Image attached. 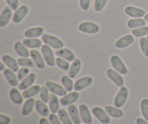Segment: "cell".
Listing matches in <instances>:
<instances>
[{"label": "cell", "mask_w": 148, "mask_h": 124, "mask_svg": "<svg viewBox=\"0 0 148 124\" xmlns=\"http://www.w3.org/2000/svg\"><path fill=\"white\" fill-rule=\"evenodd\" d=\"M42 41L44 42L45 44H47L50 47L56 49H62L64 46V44L60 39L47 33H44L42 36Z\"/></svg>", "instance_id": "6da1fadb"}, {"label": "cell", "mask_w": 148, "mask_h": 124, "mask_svg": "<svg viewBox=\"0 0 148 124\" xmlns=\"http://www.w3.org/2000/svg\"><path fill=\"white\" fill-rule=\"evenodd\" d=\"M111 63L114 69L121 75H126L128 73L129 71L127 66L118 55H114L111 57Z\"/></svg>", "instance_id": "7a4b0ae2"}, {"label": "cell", "mask_w": 148, "mask_h": 124, "mask_svg": "<svg viewBox=\"0 0 148 124\" xmlns=\"http://www.w3.org/2000/svg\"><path fill=\"white\" fill-rule=\"evenodd\" d=\"M128 95L129 91L127 87H121L120 88L119 91L117 93L116 96L115 97V99H114V106L116 107H119V108L123 107L124 105V104L126 103V102H127V98H128Z\"/></svg>", "instance_id": "3957f363"}, {"label": "cell", "mask_w": 148, "mask_h": 124, "mask_svg": "<svg viewBox=\"0 0 148 124\" xmlns=\"http://www.w3.org/2000/svg\"><path fill=\"white\" fill-rule=\"evenodd\" d=\"M78 28L82 33H88V34H95V33H98V31L100 30V27L98 24L90 21L81 23L79 25Z\"/></svg>", "instance_id": "277c9868"}, {"label": "cell", "mask_w": 148, "mask_h": 124, "mask_svg": "<svg viewBox=\"0 0 148 124\" xmlns=\"http://www.w3.org/2000/svg\"><path fill=\"white\" fill-rule=\"evenodd\" d=\"M41 52L45 60V62L48 65L54 66L56 65V59L54 58L51 47L48 46L47 44L43 45L41 46Z\"/></svg>", "instance_id": "5b68a950"}, {"label": "cell", "mask_w": 148, "mask_h": 124, "mask_svg": "<svg viewBox=\"0 0 148 124\" xmlns=\"http://www.w3.org/2000/svg\"><path fill=\"white\" fill-rule=\"evenodd\" d=\"M46 86L51 92L56 94V95L64 97L66 94H67V91L66 90V89L62 87V85H60V84L49 81H46Z\"/></svg>", "instance_id": "8992f818"}, {"label": "cell", "mask_w": 148, "mask_h": 124, "mask_svg": "<svg viewBox=\"0 0 148 124\" xmlns=\"http://www.w3.org/2000/svg\"><path fill=\"white\" fill-rule=\"evenodd\" d=\"M92 113L95 116L97 119L103 124H108L111 121V118L109 117V115L107 113L106 110H104L102 107H95L92 110Z\"/></svg>", "instance_id": "52a82bcc"}, {"label": "cell", "mask_w": 148, "mask_h": 124, "mask_svg": "<svg viewBox=\"0 0 148 124\" xmlns=\"http://www.w3.org/2000/svg\"><path fill=\"white\" fill-rule=\"evenodd\" d=\"M124 12L130 17L132 18H142L145 17L146 15V12L145 10H143L139 7H134V6H127L124 9Z\"/></svg>", "instance_id": "ba28073f"}, {"label": "cell", "mask_w": 148, "mask_h": 124, "mask_svg": "<svg viewBox=\"0 0 148 124\" xmlns=\"http://www.w3.org/2000/svg\"><path fill=\"white\" fill-rule=\"evenodd\" d=\"M29 12L28 6L26 4L20 6L15 12L12 16V21L14 23H20L25 19V17L27 16V13Z\"/></svg>", "instance_id": "9c48e42d"}, {"label": "cell", "mask_w": 148, "mask_h": 124, "mask_svg": "<svg viewBox=\"0 0 148 124\" xmlns=\"http://www.w3.org/2000/svg\"><path fill=\"white\" fill-rule=\"evenodd\" d=\"M106 73L109 79H111L116 85L119 87H123L124 84V78L121 76V73H119L112 68H109V69L107 70Z\"/></svg>", "instance_id": "30bf717a"}, {"label": "cell", "mask_w": 148, "mask_h": 124, "mask_svg": "<svg viewBox=\"0 0 148 124\" xmlns=\"http://www.w3.org/2000/svg\"><path fill=\"white\" fill-rule=\"evenodd\" d=\"M79 98V94L77 91H71L60 99V103L64 106H69L76 103Z\"/></svg>", "instance_id": "8fae6325"}, {"label": "cell", "mask_w": 148, "mask_h": 124, "mask_svg": "<svg viewBox=\"0 0 148 124\" xmlns=\"http://www.w3.org/2000/svg\"><path fill=\"white\" fill-rule=\"evenodd\" d=\"M92 82H93V79H92V77L88 76H84L75 81L74 89L76 91H81V90L90 87L92 84Z\"/></svg>", "instance_id": "7c38bea8"}, {"label": "cell", "mask_w": 148, "mask_h": 124, "mask_svg": "<svg viewBox=\"0 0 148 124\" xmlns=\"http://www.w3.org/2000/svg\"><path fill=\"white\" fill-rule=\"evenodd\" d=\"M12 16V10L10 6H7L2 10L0 15V27L4 28L8 25Z\"/></svg>", "instance_id": "4fadbf2b"}, {"label": "cell", "mask_w": 148, "mask_h": 124, "mask_svg": "<svg viewBox=\"0 0 148 124\" xmlns=\"http://www.w3.org/2000/svg\"><path fill=\"white\" fill-rule=\"evenodd\" d=\"M79 115H80V118L82 121L84 123H92V116H91L90 111L89 108L88 106L85 104H82L79 106Z\"/></svg>", "instance_id": "5bb4252c"}, {"label": "cell", "mask_w": 148, "mask_h": 124, "mask_svg": "<svg viewBox=\"0 0 148 124\" xmlns=\"http://www.w3.org/2000/svg\"><path fill=\"white\" fill-rule=\"evenodd\" d=\"M1 61L8 67V68L12 70L14 72H18L19 67H20V65H19L18 62L14 59V57H12V56L9 55H4L1 57Z\"/></svg>", "instance_id": "9a60e30c"}, {"label": "cell", "mask_w": 148, "mask_h": 124, "mask_svg": "<svg viewBox=\"0 0 148 124\" xmlns=\"http://www.w3.org/2000/svg\"><path fill=\"white\" fill-rule=\"evenodd\" d=\"M36 80V75L35 73H30L19 84L18 89L22 91L30 88Z\"/></svg>", "instance_id": "2e32d148"}, {"label": "cell", "mask_w": 148, "mask_h": 124, "mask_svg": "<svg viewBox=\"0 0 148 124\" xmlns=\"http://www.w3.org/2000/svg\"><path fill=\"white\" fill-rule=\"evenodd\" d=\"M134 37L133 35L127 34L119 39L115 44L116 47L118 49H124L130 46L134 42Z\"/></svg>", "instance_id": "e0dca14e"}, {"label": "cell", "mask_w": 148, "mask_h": 124, "mask_svg": "<svg viewBox=\"0 0 148 124\" xmlns=\"http://www.w3.org/2000/svg\"><path fill=\"white\" fill-rule=\"evenodd\" d=\"M30 57H31L32 60L34 61L35 64L36 66L40 69H43L46 67V62L42 56L41 54L36 49H32L30 51Z\"/></svg>", "instance_id": "ac0fdd59"}, {"label": "cell", "mask_w": 148, "mask_h": 124, "mask_svg": "<svg viewBox=\"0 0 148 124\" xmlns=\"http://www.w3.org/2000/svg\"><path fill=\"white\" fill-rule=\"evenodd\" d=\"M56 55H57V57L63 58L69 62H73L76 59L75 55L73 53V52L66 48H62V49H58L56 52Z\"/></svg>", "instance_id": "d6986e66"}, {"label": "cell", "mask_w": 148, "mask_h": 124, "mask_svg": "<svg viewBox=\"0 0 148 124\" xmlns=\"http://www.w3.org/2000/svg\"><path fill=\"white\" fill-rule=\"evenodd\" d=\"M4 75L6 77V79L7 80L9 84L12 87H15L19 85L18 78L12 70L10 69V68H6L4 71Z\"/></svg>", "instance_id": "ffe728a7"}, {"label": "cell", "mask_w": 148, "mask_h": 124, "mask_svg": "<svg viewBox=\"0 0 148 124\" xmlns=\"http://www.w3.org/2000/svg\"><path fill=\"white\" fill-rule=\"evenodd\" d=\"M68 113H69L71 119H72L74 123H81L82 120H81L80 115H79V109H77L76 105H69L68 107Z\"/></svg>", "instance_id": "44dd1931"}, {"label": "cell", "mask_w": 148, "mask_h": 124, "mask_svg": "<svg viewBox=\"0 0 148 124\" xmlns=\"http://www.w3.org/2000/svg\"><path fill=\"white\" fill-rule=\"evenodd\" d=\"M36 110L38 111V113L42 116L43 117L46 118L48 116H49V111H50V109L49 108L47 105H46V103H45L44 102L42 101L41 100H37L36 101Z\"/></svg>", "instance_id": "7402d4cb"}, {"label": "cell", "mask_w": 148, "mask_h": 124, "mask_svg": "<svg viewBox=\"0 0 148 124\" xmlns=\"http://www.w3.org/2000/svg\"><path fill=\"white\" fill-rule=\"evenodd\" d=\"M36 101L34 98H29L27 99L25 103H24L23 108H22V116H27L30 115L33 111L34 106L36 105Z\"/></svg>", "instance_id": "603a6c76"}, {"label": "cell", "mask_w": 148, "mask_h": 124, "mask_svg": "<svg viewBox=\"0 0 148 124\" xmlns=\"http://www.w3.org/2000/svg\"><path fill=\"white\" fill-rule=\"evenodd\" d=\"M14 50L21 57H28L29 56H30V52H29L27 47L23 44V42L19 41L14 44Z\"/></svg>", "instance_id": "cb8c5ba5"}, {"label": "cell", "mask_w": 148, "mask_h": 124, "mask_svg": "<svg viewBox=\"0 0 148 124\" xmlns=\"http://www.w3.org/2000/svg\"><path fill=\"white\" fill-rule=\"evenodd\" d=\"M81 65H82V63H81L80 60L75 59L73 61L72 65H71L69 71H68V76L71 78H75L78 74V73L79 72V71H80Z\"/></svg>", "instance_id": "d4e9b609"}, {"label": "cell", "mask_w": 148, "mask_h": 124, "mask_svg": "<svg viewBox=\"0 0 148 124\" xmlns=\"http://www.w3.org/2000/svg\"><path fill=\"white\" fill-rule=\"evenodd\" d=\"M23 43L26 47L31 49H37L43 46V42L37 38H27L23 40Z\"/></svg>", "instance_id": "484cf974"}, {"label": "cell", "mask_w": 148, "mask_h": 124, "mask_svg": "<svg viewBox=\"0 0 148 124\" xmlns=\"http://www.w3.org/2000/svg\"><path fill=\"white\" fill-rule=\"evenodd\" d=\"M44 29L42 27H34L29 28L25 32V36L27 38H38L43 35Z\"/></svg>", "instance_id": "4316f807"}, {"label": "cell", "mask_w": 148, "mask_h": 124, "mask_svg": "<svg viewBox=\"0 0 148 124\" xmlns=\"http://www.w3.org/2000/svg\"><path fill=\"white\" fill-rule=\"evenodd\" d=\"M59 103L60 100H59L57 95L53 94H50L49 99V109L52 113H56L59 110Z\"/></svg>", "instance_id": "83f0119b"}, {"label": "cell", "mask_w": 148, "mask_h": 124, "mask_svg": "<svg viewBox=\"0 0 148 124\" xmlns=\"http://www.w3.org/2000/svg\"><path fill=\"white\" fill-rule=\"evenodd\" d=\"M41 89V87L38 85H35L33 87H30V88L24 90L23 92V98L25 99H29L32 98L34 96L37 95L39 94Z\"/></svg>", "instance_id": "f1b7e54d"}, {"label": "cell", "mask_w": 148, "mask_h": 124, "mask_svg": "<svg viewBox=\"0 0 148 124\" xmlns=\"http://www.w3.org/2000/svg\"><path fill=\"white\" fill-rule=\"evenodd\" d=\"M10 97L12 101L16 105H21L23 103V96L17 89L13 88L10 91Z\"/></svg>", "instance_id": "f546056e"}, {"label": "cell", "mask_w": 148, "mask_h": 124, "mask_svg": "<svg viewBox=\"0 0 148 124\" xmlns=\"http://www.w3.org/2000/svg\"><path fill=\"white\" fill-rule=\"evenodd\" d=\"M105 110L107 112L109 116L115 118H121L124 115V112L116 107H112V106H106Z\"/></svg>", "instance_id": "4dcf8cb0"}, {"label": "cell", "mask_w": 148, "mask_h": 124, "mask_svg": "<svg viewBox=\"0 0 148 124\" xmlns=\"http://www.w3.org/2000/svg\"><path fill=\"white\" fill-rule=\"evenodd\" d=\"M147 24V22L145 20V19L143 18H132L130 19L127 23V26L130 28L134 29L137 28L142 27V26H145Z\"/></svg>", "instance_id": "1f68e13d"}, {"label": "cell", "mask_w": 148, "mask_h": 124, "mask_svg": "<svg viewBox=\"0 0 148 124\" xmlns=\"http://www.w3.org/2000/svg\"><path fill=\"white\" fill-rule=\"evenodd\" d=\"M62 81V84L63 87L66 89V90L69 92H71L72 90L74 89V87H75V84L73 83V81L72 78L69 76L64 75L61 78Z\"/></svg>", "instance_id": "d6a6232c"}, {"label": "cell", "mask_w": 148, "mask_h": 124, "mask_svg": "<svg viewBox=\"0 0 148 124\" xmlns=\"http://www.w3.org/2000/svg\"><path fill=\"white\" fill-rule=\"evenodd\" d=\"M58 116L62 124H73V121L71 119L69 114L64 109H59L58 112Z\"/></svg>", "instance_id": "836d02e7"}, {"label": "cell", "mask_w": 148, "mask_h": 124, "mask_svg": "<svg viewBox=\"0 0 148 124\" xmlns=\"http://www.w3.org/2000/svg\"><path fill=\"white\" fill-rule=\"evenodd\" d=\"M132 33L134 36L137 38L143 37V36L148 35V26H145L142 27L137 28L132 30Z\"/></svg>", "instance_id": "e575fe53"}, {"label": "cell", "mask_w": 148, "mask_h": 124, "mask_svg": "<svg viewBox=\"0 0 148 124\" xmlns=\"http://www.w3.org/2000/svg\"><path fill=\"white\" fill-rule=\"evenodd\" d=\"M56 65L59 67L60 69L63 70L64 71H69V68H70L71 65H69V61L63 59V58H61L59 57H58L56 59Z\"/></svg>", "instance_id": "d590c367"}, {"label": "cell", "mask_w": 148, "mask_h": 124, "mask_svg": "<svg viewBox=\"0 0 148 124\" xmlns=\"http://www.w3.org/2000/svg\"><path fill=\"white\" fill-rule=\"evenodd\" d=\"M20 66L27 67V68H34L36 64L33 60L29 59L28 57H21L17 60Z\"/></svg>", "instance_id": "8d00e7d4"}, {"label": "cell", "mask_w": 148, "mask_h": 124, "mask_svg": "<svg viewBox=\"0 0 148 124\" xmlns=\"http://www.w3.org/2000/svg\"><path fill=\"white\" fill-rule=\"evenodd\" d=\"M49 89L46 87V86H43L41 87V89L40 91V100L45 103H49V99H50V94H49Z\"/></svg>", "instance_id": "74e56055"}, {"label": "cell", "mask_w": 148, "mask_h": 124, "mask_svg": "<svg viewBox=\"0 0 148 124\" xmlns=\"http://www.w3.org/2000/svg\"><path fill=\"white\" fill-rule=\"evenodd\" d=\"M140 46L143 55L148 57V39L147 38L142 37L140 39Z\"/></svg>", "instance_id": "f35d334b"}, {"label": "cell", "mask_w": 148, "mask_h": 124, "mask_svg": "<svg viewBox=\"0 0 148 124\" xmlns=\"http://www.w3.org/2000/svg\"><path fill=\"white\" fill-rule=\"evenodd\" d=\"M140 107H141V111L142 114H143V117L146 121H148V100L147 99H143L141 101V104H140Z\"/></svg>", "instance_id": "ab89813d"}, {"label": "cell", "mask_w": 148, "mask_h": 124, "mask_svg": "<svg viewBox=\"0 0 148 124\" xmlns=\"http://www.w3.org/2000/svg\"><path fill=\"white\" fill-rule=\"evenodd\" d=\"M108 0H95L94 2V10L96 12H101L103 10Z\"/></svg>", "instance_id": "60d3db41"}, {"label": "cell", "mask_w": 148, "mask_h": 124, "mask_svg": "<svg viewBox=\"0 0 148 124\" xmlns=\"http://www.w3.org/2000/svg\"><path fill=\"white\" fill-rule=\"evenodd\" d=\"M30 69L27 67H23L20 68L17 72V78L19 81H23L29 73H30Z\"/></svg>", "instance_id": "b9f144b4"}, {"label": "cell", "mask_w": 148, "mask_h": 124, "mask_svg": "<svg viewBox=\"0 0 148 124\" xmlns=\"http://www.w3.org/2000/svg\"><path fill=\"white\" fill-rule=\"evenodd\" d=\"M7 3L8 4V5L11 7V9L12 10H16L20 7V1L19 0H6Z\"/></svg>", "instance_id": "7bdbcfd3"}, {"label": "cell", "mask_w": 148, "mask_h": 124, "mask_svg": "<svg viewBox=\"0 0 148 124\" xmlns=\"http://www.w3.org/2000/svg\"><path fill=\"white\" fill-rule=\"evenodd\" d=\"M49 120L51 124H62L59 116H56V113H51L49 115Z\"/></svg>", "instance_id": "ee69618b"}, {"label": "cell", "mask_w": 148, "mask_h": 124, "mask_svg": "<svg viewBox=\"0 0 148 124\" xmlns=\"http://www.w3.org/2000/svg\"><path fill=\"white\" fill-rule=\"evenodd\" d=\"M91 0H79V6L81 9L84 11H87L89 10Z\"/></svg>", "instance_id": "f6af8a7d"}, {"label": "cell", "mask_w": 148, "mask_h": 124, "mask_svg": "<svg viewBox=\"0 0 148 124\" xmlns=\"http://www.w3.org/2000/svg\"><path fill=\"white\" fill-rule=\"evenodd\" d=\"M11 123V118L8 116L2 114H0V124H10Z\"/></svg>", "instance_id": "bcb514c9"}, {"label": "cell", "mask_w": 148, "mask_h": 124, "mask_svg": "<svg viewBox=\"0 0 148 124\" xmlns=\"http://www.w3.org/2000/svg\"><path fill=\"white\" fill-rule=\"evenodd\" d=\"M136 122H137V124H148L147 121H146L144 118H137Z\"/></svg>", "instance_id": "7dc6e473"}, {"label": "cell", "mask_w": 148, "mask_h": 124, "mask_svg": "<svg viewBox=\"0 0 148 124\" xmlns=\"http://www.w3.org/2000/svg\"><path fill=\"white\" fill-rule=\"evenodd\" d=\"M39 124H51V122L49 121V120H47L46 118L43 117L40 119V121H39Z\"/></svg>", "instance_id": "c3c4849f"}, {"label": "cell", "mask_w": 148, "mask_h": 124, "mask_svg": "<svg viewBox=\"0 0 148 124\" xmlns=\"http://www.w3.org/2000/svg\"><path fill=\"white\" fill-rule=\"evenodd\" d=\"M5 64L4 63V62H2V61H1V62H0V71H4V70L6 69L5 68Z\"/></svg>", "instance_id": "681fc988"}, {"label": "cell", "mask_w": 148, "mask_h": 124, "mask_svg": "<svg viewBox=\"0 0 148 124\" xmlns=\"http://www.w3.org/2000/svg\"><path fill=\"white\" fill-rule=\"evenodd\" d=\"M144 19L146 22H148V12L146 13V15H145V17H144Z\"/></svg>", "instance_id": "f907efd6"}, {"label": "cell", "mask_w": 148, "mask_h": 124, "mask_svg": "<svg viewBox=\"0 0 148 124\" xmlns=\"http://www.w3.org/2000/svg\"><path fill=\"white\" fill-rule=\"evenodd\" d=\"M85 124H86V123H85ZM88 124H94V123H88Z\"/></svg>", "instance_id": "816d5d0a"}, {"label": "cell", "mask_w": 148, "mask_h": 124, "mask_svg": "<svg viewBox=\"0 0 148 124\" xmlns=\"http://www.w3.org/2000/svg\"><path fill=\"white\" fill-rule=\"evenodd\" d=\"M147 39H148V35H147Z\"/></svg>", "instance_id": "f5cc1de1"}]
</instances>
